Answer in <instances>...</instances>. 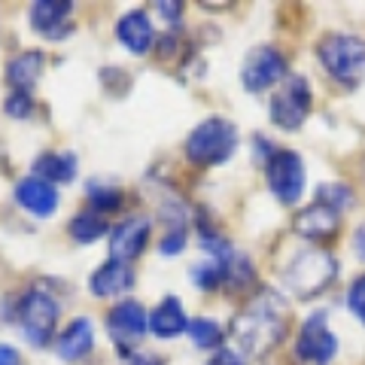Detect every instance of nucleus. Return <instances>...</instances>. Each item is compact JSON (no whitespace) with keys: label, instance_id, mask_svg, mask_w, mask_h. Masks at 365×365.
Masks as SVG:
<instances>
[{"label":"nucleus","instance_id":"1","mask_svg":"<svg viewBox=\"0 0 365 365\" xmlns=\"http://www.w3.org/2000/svg\"><path fill=\"white\" fill-rule=\"evenodd\" d=\"M287 302L274 289H262L259 299L244 307L232 323V338L237 344V353L247 356H265L287 335Z\"/></svg>","mask_w":365,"mask_h":365},{"label":"nucleus","instance_id":"2","mask_svg":"<svg viewBox=\"0 0 365 365\" xmlns=\"http://www.w3.org/2000/svg\"><path fill=\"white\" fill-rule=\"evenodd\" d=\"M323 71L341 86H356L365 73V40L353 34H326L317 46Z\"/></svg>","mask_w":365,"mask_h":365},{"label":"nucleus","instance_id":"3","mask_svg":"<svg viewBox=\"0 0 365 365\" xmlns=\"http://www.w3.org/2000/svg\"><path fill=\"white\" fill-rule=\"evenodd\" d=\"M237 150V128L222 116L204 119L195 131L186 137V158L192 165L216 168L225 165Z\"/></svg>","mask_w":365,"mask_h":365},{"label":"nucleus","instance_id":"4","mask_svg":"<svg viewBox=\"0 0 365 365\" xmlns=\"http://www.w3.org/2000/svg\"><path fill=\"white\" fill-rule=\"evenodd\" d=\"M338 274V262L332 253H323V250H304L299 253L287 268H283V283L295 299H317L319 292H326L332 287Z\"/></svg>","mask_w":365,"mask_h":365},{"label":"nucleus","instance_id":"5","mask_svg":"<svg viewBox=\"0 0 365 365\" xmlns=\"http://www.w3.org/2000/svg\"><path fill=\"white\" fill-rule=\"evenodd\" d=\"M58 302L40 287L21 292L16 304V323L21 326V335L31 347H49V341L55 338V326H58Z\"/></svg>","mask_w":365,"mask_h":365},{"label":"nucleus","instance_id":"6","mask_svg":"<svg viewBox=\"0 0 365 365\" xmlns=\"http://www.w3.org/2000/svg\"><path fill=\"white\" fill-rule=\"evenodd\" d=\"M265 177H268V189L283 207H295L304 195V182H307V170L299 153L292 150H277L268 165H265Z\"/></svg>","mask_w":365,"mask_h":365},{"label":"nucleus","instance_id":"7","mask_svg":"<svg viewBox=\"0 0 365 365\" xmlns=\"http://www.w3.org/2000/svg\"><path fill=\"white\" fill-rule=\"evenodd\" d=\"M107 332L110 341L122 353V359H128L134 347L150 332V314L143 311L140 302H119L107 311Z\"/></svg>","mask_w":365,"mask_h":365},{"label":"nucleus","instance_id":"8","mask_svg":"<svg viewBox=\"0 0 365 365\" xmlns=\"http://www.w3.org/2000/svg\"><path fill=\"white\" fill-rule=\"evenodd\" d=\"M295 353L307 365H332L338 356V338L329 329V314L314 311L299 329V341H295Z\"/></svg>","mask_w":365,"mask_h":365},{"label":"nucleus","instance_id":"9","mask_svg":"<svg viewBox=\"0 0 365 365\" xmlns=\"http://www.w3.org/2000/svg\"><path fill=\"white\" fill-rule=\"evenodd\" d=\"M311 86H307L304 76H289L287 83L280 86V91L271 98V122L283 131H299L307 113H311Z\"/></svg>","mask_w":365,"mask_h":365},{"label":"nucleus","instance_id":"10","mask_svg":"<svg viewBox=\"0 0 365 365\" xmlns=\"http://www.w3.org/2000/svg\"><path fill=\"white\" fill-rule=\"evenodd\" d=\"M280 79H287V55L274 46H256L247 52L241 64V86L250 95H259L271 86H277Z\"/></svg>","mask_w":365,"mask_h":365},{"label":"nucleus","instance_id":"11","mask_svg":"<svg viewBox=\"0 0 365 365\" xmlns=\"http://www.w3.org/2000/svg\"><path fill=\"white\" fill-rule=\"evenodd\" d=\"M153 222L146 216H125L122 222L110 228V259L134 262L150 244Z\"/></svg>","mask_w":365,"mask_h":365},{"label":"nucleus","instance_id":"12","mask_svg":"<svg viewBox=\"0 0 365 365\" xmlns=\"http://www.w3.org/2000/svg\"><path fill=\"white\" fill-rule=\"evenodd\" d=\"M31 28L46 40H67L73 31V4L61 0H40L31 6Z\"/></svg>","mask_w":365,"mask_h":365},{"label":"nucleus","instance_id":"13","mask_svg":"<svg viewBox=\"0 0 365 365\" xmlns=\"http://www.w3.org/2000/svg\"><path fill=\"white\" fill-rule=\"evenodd\" d=\"M137 283V274L131 268V262H119V259H107L88 280L91 295L98 299H116V295H125Z\"/></svg>","mask_w":365,"mask_h":365},{"label":"nucleus","instance_id":"14","mask_svg":"<svg viewBox=\"0 0 365 365\" xmlns=\"http://www.w3.org/2000/svg\"><path fill=\"white\" fill-rule=\"evenodd\" d=\"M16 201L31 216L46 220V216H52L58 210V189L40 177H25V180H19V186H16Z\"/></svg>","mask_w":365,"mask_h":365},{"label":"nucleus","instance_id":"15","mask_svg":"<svg viewBox=\"0 0 365 365\" xmlns=\"http://www.w3.org/2000/svg\"><path fill=\"white\" fill-rule=\"evenodd\" d=\"M116 37L128 52L134 55H146L155 43V31H153V21L146 16V9H131L116 21Z\"/></svg>","mask_w":365,"mask_h":365},{"label":"nucleus","instance_id":"16","mask_svg":"<svg viewBox=\"0 0 365 365\" xmlns=\"http://www.w3.org/2000/svg\"><path fill=\"white\" fill-rule=\"evenodd\" d=\"M91 347H95V329H91V319L86 317H76L71 326L64 329L55 341V356L61 362H79L86 359Z\"/></svg>","mask_w":365,"mask_h":365},{"label":"nucleus","instance_id":"17","mask_svg":"<svg viewBox=\"0 0 365 365\" xmlns=\"http://www.w3.org/2000/svg\"><path fill=\"white\" fill-rule=\"evenodd\" d=\"M186 329H189V317H186V311H182L180 299L177 295H165L150 314V332L155 338H162V341H170V338L182 335Z\"/></svg>","mask_w":365,"mask_h":365},{"label":"nucleus","instance_id":"18","mask_svg":"<svg viewBox=\"0 0 365 365\" xmlns=\"http://www.w3.org/2000/svg\"><path fill=\"white\" fill-rule=\"evenodd\" d=\"M338 222H341V216L335 210H329L326 204H311V207H304L299 216H295L292 228L299 237L317 241V237H332L338 232Z\"/></svg>","mask_w":365,"mask_h":365},{"label":"nucleus","instance_id":"19","mask_svg":"<svg viewBox=\"0 0 365 365\" xmlns=\"http://www.w3.org/2000/svg\"><path fill=\"white\" fill-rule=\"evenodd\" d=\"M43 67H46V55L37 52V49H28L16 55V58H9L6 64V83L13 91H28L37 86V79L43 76Z\"/></svg>","mask_w":365,"mask_h":365},{"label":"nucleus","instance_id":"20","mask_svg":"<svg viewBox=\"0 0 365 365\" xmlns=\"http://www.w3.org/2000/svg\"><path fill=\"white\" fill-rule=\"evenodd\" d=\"M34 177H40L46 182H52V186H64V182H71L76 177V155L73 153H40L34 158Z\"/></svg>","mask_w":365,"mask_h":365},{"label":"nucleus","instance_id":"21","mask_svg":"<svg viewBox=\"0 0 365 365\" xmlns=\"http://www.w3.org/2000/svg\"><path fill=\"white\" fill-rule=\"evenodd\" d=\"M107 232H110L107 220L101 213H95V210H83V213H76L73 220L67 222V235H71L76 244H95Z\"/></svg>","mask_w":365,"mask_h":365},{"label":"nucleus","instance_id":"22","mask_svg":"<svg viewBox=\"0 0 365 365\" xmlns=\"http://www.w3.org/2000/svg\"><path fill=\"white\" fill-rule=\"evenodd\" d=\"M186 335L192 338V344L201 347V350H220L222 347V338H225V329L216 323V319L198 317V319H189Z\"/></svg>","mask_w":365,"mask_h":365},{"label":"nucleus","instance_id":"23","mask_svg":"<svg viewBox=\"0 0 365 365\" xmlns=\"http://www.w3.org/2000/svg\"><path fill=\"white\" fill-rule=\"evenodd\" d=\"M86 198L91 204V210L95 213H113L122 207V192L116 186H110V182H98V180H88L86 182Z\"/></svg>","mask_w":365,"mask_h":365},{"label":"nucleus","instance_id":"24","mask_svg":"<svg viewBox=\"0 0 365 365\" xmlns=\"http://www.w3.org/2000/svg\"><path fill=\"white\" fill-rule=\"evenodd\" d=\"M222 283L232 292H244L250 289L256 283V268H253V262H250L244 253H235V259L228 262V268H225V277Z\"/></svg>","mask_w":365,"mask_h":365},{"label":"nucleus","instance_id":"25","mask_svg":"<svg viewBox=\"0 0 365 365\" xmlns=\"http://www.w3.org/2000/svg\"><path fill=\"white\" fill-rule=\"evenodd\" d=\"M317 204H326L329 210H335L341 216L347 207H353V189L347 182H323L317 189Z\"/></svg>","mask_w":365,"mask_h":365},{"label":"nucleus","instance_id":"26","mask_svg":"<svg viewBox=\"0 0 365 365\" xmlns=\"http://www.w3.org/2000/svg\"><path fill=\"white\" fill-rule=\"evenodd\" d=\"M192 283L204 292H213L216 287H222V268L216 265V262L204 259L198 265H192Z\"/></svg>","mask_w":365,"mask_h":365},{"label":"nucleus","instance_id":"27","mask_svg":"<svg viewBox=\"0 0 365 365\" xmlns=\"http://www.w3.org/2000/svg\"><path fill=\"white\" fill-rule=\"evenodd\" d=\"M4 113L13 119H28L34 113V98L28 91H9L6 101H4Z\"/></svg>","mask_w":365,"mask_h":365},{"label":"nucleus","instance_id":"28","mask_svg":"<svg viewBox=\"0 0 365 365\" xmlns=\"http://www.w3.org/2000/svg\"><path fill=\"white\" fill-rule=\"evenodd\" d=\"M347 311L365 326V274H359L347 287Z\"/></svg>","mask_w":365,"mask_h":365},{"label":"nucleus","instance_id":"29","mask_svg":"<svg viewBox=\"0 0 365 365\" xmlns=\"http://www.w3.org/2000/svg\"><path fill=\"white\" fill-rule=\"evenodd\" d=\"M182 247H186V225L168 228L165 237L158 241V250H162V256H168V259H174L177 253H182Z\"/></svg>","mask_w":365,"mask_h":365},{"label":"nucleus","instance_id":"30","mask_svg":"<svg viewBox=\"0 0 365 365\" xmlns=\"http://www.w3.org/2000/svg\"><path fill=\"white\" fill-rule=\"evenodd\" d=\"M207 365H247L244 356L237 350H228V347H220L213 353V356L207 359Z\"/></svg>","mask_w":365,"mask_h":365},{"label":"nucleus","instance_id":"31","mask_svg":"<svg viewBox=\"0 0 365 365\" xmlns=\"http://www.w3.org/2000/svg\"><path fill=\"white\" fill-rule=\"evenodd\" d=\"M158 13H162L165 21L177 25V21L182 19V4H174V0H162V4H158Z\"/></svg>","mask_w":365,"mask_h":365},{"label":"nucleus","instance_id":"32","mask_svg":"<svg viewBox=\"0 0 365 365\" xmlns=\"http://www.w3.org/2000/svg\"><path fill=\"white\" fill-rule=\"evenodd\" d=\"M0 365H25V362H21V353L13 344H0Z\"/></svg>","mask_w":365,"mask_h":365},{"label":"nucleus","instance_id":"33","mask_svg":"<svg viewBox=\"0 0 365 365\" xmlns=\"http://www.w3.org/2000/svg\"><path fill=\"white\" fill-rule=\"evenodd\" d=\"M125 365H165V362L153 356V353H131V356L125 359Z\"/></svg>","mask_w":365,"mask_h":365},{"label":"nucleus","instance_id":"34","mask_svg":"<svg viewBox=\"0 0 365 365\" xmlns=\"http://www.w3.org/2000/svg\"><path fill=\"white\" fill-rule=\"evenodd\" d=\"M353 253H356L359 262H365V222L353 232Z\"/></svg>","mask_w":365,"mask_h":365}]
</instances>
